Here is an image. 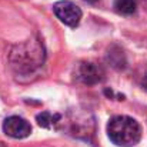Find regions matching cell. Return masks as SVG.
<instances>
[{
  "mask_svg": "<svg viewBox=\"0 0 147 147\" xmlns=\"http://www.w3.org/2000/svg\"><path fill=\"white\" fill-rule=\"evenodd\" d=\"M136 7H137L136 0H116L114 1V10L123 16L133 14L136 11Z\"/></svg>",
  "mask_w": 147,
  "mask_h": 147,
  "instance_id": "ba28073f",
  "label": "cell"
},
{
  "mask_svg": "<svg viewBox=\"0 0 147 147\" xmlns=\"http://www.w3.org/2000/svg\"><path fill=\"white\" fill-rule=\"evenodd\" d=\"M107 61L110 63L111 67L117 69V70H123L126 67V56L123 53V50L117 46L110 47L107 53Z\"/></svg>",
  "mask_w": 147,
  "mask_h": 147,
  "instance_id": "8992f818",
  "label": "cell"
},
{
  "mask_svg": "<svg viewBox=\"0 0 147 147\" xmlns=\"http://www.w3.org/2000/svg\"><path fill=\"white\" fill-rule=\"evenodd\" d=\"M36 120H37V124L45 127V129H51V127H56V124L60 123L61 117L59 114H51L50 111H42L36 116Z\"/></svg>",
  "mask_w": 147,
  "mask_h": 147,
  "instance_id": "52a82bcc",
  "label": "cell"
},
{
  "mask_svg": "<svg viewBox=\"0 0 147 147\" xmlns=\"http://www.w3.org/2000/svg\"><path fill=\"white\" fill-rule=\"evenodd\" d=\"M84 1H87V3H97L100 0H84Z\"/></svg>",
  "mask_w": 147,
  "mask_h": 147,
  "instance_id": "30bf717a",
  "label": "cell"
},
{
  "mask_svg": "<svg viewBox=\"0 0 147 147\" xmlns=\"http://www.w3.org/2000/svg\"><path fill=\"white\" fill-rule=\"evenodd\" d=\"M143 87L147 90V73H146V76H144V79H143Z\"/></svg>",
  "mask_w": 147,
  "mask_h": 147,
  "instance_id": "9c48e42d",
  "label": "cell"
},
{
  "mask_svg": "<svg viewBox=\"0 0 147 147\" xmlns=\"http://www.w3.org/2000/svg\"><path fill=\"white\" fill-rule=\"evenodd\" d=\"M76 79L82 82L83 84L93 86L103 82L104 79V71L103 69L92 61H82L76 67Z\"/></svg>",
  "mask_w": 147,
  "mask_h": 147,
  "instance_id": "277c9868",
  "label": "cell"
},
{
  "mask_svg": "<svg viewBox=\"0 0 147 147\" xmlns=\"http://www.w3.org/2000/svg\"><path fill=\"white\" fill-rule=\"evenodd\" d=\"M107 134L116 146L133 147L142 140V126L130 116H114L107 123Z\"/></svg>",
  "mask_w": 147,
  "mask_h": 147,
  "instance_id": "6da1fadb",
  "label": "cell"
},
{
  "mask_svg": "<svg viewBox=\"0 0 147 147\" xmlns=\"http://www.w3.org/2000/svg\"><path fill=\"white\" fill-rule=\"evenodd\" d=\"M53 11L61 23H64L66 26H70V27L79 26L82 16H83L82 9L74 1H70V0L56 1L53 6Z\"/></svg>",
  "mask_w": 147,
  "mask_h": 147,
  "instance_id": "3957f363",
  "label": "cell"
},
{
  "mask_svg": "<svg viewBox=\"0 0 147 147\" xmlns=\"http://www.w3.org/2000/svg\"><path fill=\"white\" fill-rule=\"evenodd\" d=\"M3 131L11 139H24L30 136L32 126L26 119L20 116H10L3 121Z\"/></svg>",
  "mask_w": 147,
  "mask_h": 147,
  "instance_id": "5b68a950",
  "label": "cell"
},
{
  "mask_svg": "<svg viewBox=\"0 0 147 147\" xmlns=\"http://www.w3.org/2000/svg\"><path fill=\"white\" fill-rule=\"evenodd\" d=\"M10 64L19 73H32L43 64L45 49L39 40H30L14 46L10 54Z\"/></svg>",
  "mask_w": 147,
  "mask_h": 147,
  "instance_id": "7a4b0ae2",
  "label": "cell"
}]
</instances>
